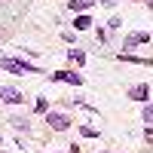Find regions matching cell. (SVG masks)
<instances>
[{
  "instance_id": "5b68a950",
  "label": "cell",
  "mask_w": 153,
  "mask_h": 153,
  "mask_svg": "<svg viewBox=\"0 0 153 153\" xmlns=\"http://www.w3.org/2000/svg\"><path fill=\"white\" fill-rule=\"evenodd\" d=\"M150 40V34L147 31H135V34H129L123 40V49H135V46H141V43H147Z\"/></svg>"
},
{
  "instance_id": "2e32d148",
  "label": "cell",
  "mask_w": 153,
  "mask_h": 153,
  "mask_svg": "<svg viewBox=\"0 0 153 153\" xmlns=\"http://www.w3.org/2000/svg\"><path fill=\"white\" fill-rule=\"evenodd\" d=\"M147 6H153V0H147Z\"/></svg>"
},
{
  "instance_id": "ba28073f",
  "label": "cell",
  "mask_w": 153,
  "mask_h": 153,
  "mask_svg": "<svg viewBox=\"0 0 153 153\" xmlns=\"http://www.w3.org/2000/svg\"><path fill=\"white\" fill-rule=\"evenodd\" d=\"M89 25H92V19H89V16H76V19H74V28H76V31H86Z\"/></svg>"
},
{
  "instance_id": "7c38bea8",
  "label": "cell",
  "mask_w": 153,
  "mask_h": 153,
  "mask_svg": "<svg viewBox=\"0 0 153 153\" xmlns=\"http://www.w3.org/2000/svg\"><path fill=\"white\" fill-rule=\"evenodd\" d=\"M80 132H83L86 138H98V129H92V126H80Z\"/></svg>"
},
{
  "instance_id": "9a60e30c",
  "label": "cell",
  "mask_w": 153,
  "mask_h": 153,
  "mask_svg": "<svg viewBox=\"0 0 153 153\" xmlns=\"http://www.w3.org/2000/svg\"><path fill=\"white\" fill-rule=\"evenodd\" d=\"M101 3H104V6H113V3H117V0H101Z\"/></svg>"
},
{
  "instance_id": "4fadbf2b",
  "label": "cell",
  "mask_w": 153,
  "mask_h": 153,
  "mask_svg": "<svg viewBox=\"0 0 153 153\" xmlns=\"http://www.w3.org/2000/svg\"><path fill=\"white\" fill-rule=\"evenodd\" d=\"M144 123L153 126V104H144Z\"/></svg>"
},
{
  "instance_id": "8fae6325",
  "label": "cell",
  "mask_w": 153,
  "mask_h": 153,
  "mask_svg": "<svg viewBox=\"0 0 153 153\" xmlns=\"http://www.w3.org/2000/svg\"><path fill=\"white\" fill-rule=\"evenodd\" d=\"M34 110H37V113H46V110H49V101H46V98H37Z\"/></svg>"
},
{
  "instance_id": "3957f363",
  "label": "cell",
  "mask_w": 153,
  "mask_h": 153,
  "mask_svg": "<svg viewBox=\"0 0 153 153\" xmlns=\"http://www.w3.org/2000/svg\"><path fill=\"white\" fill-rule=\"evenodd\" d=\"M49 80H55V83H74V86H80V83H83V76H80V74H71V71H55V74H49Z\"/></svg>"
},
{
  "instance_id": "5bb4252c",
  "label": "cell",
  "mask_w": 153,
  "mask_h": 153,
  "mask_svg": "<svg viewBox=\"0 0 153 153\" xmlns=\"http://www.w3.org/2000/svg\"><path fill=\"white\" fill-rule=\"evenodd\" d=\"M12 126H16V129H19V132H22V129H25V132H28V120H22V117H16V120H12Z\"/></svg>"
},
{
  "instance_id": "277c9868",
  "label": "cell",
  "mask_w": 153,
  "mask_h": 153,
  "mask_svg": "<svg viewBox=\"0 0 153 153\" xmlns=\"http://www.w3.org/2000/svg\"><path fill=\"white\" fill-rule=\"evenodd\" d=\"M46 123L52 126L55 132H65L68 126H71V117H65V113H46Z\"/></svg>"
},
{
  "instance_id": "6da1fadb",
  "label": "cell",
  "mask_w": 153,
  "mask_h": 153,
  "mask_svg": "<svg viewBox=\"0 0 153 153\" xmlns=\"http://www.w3.org/2000/svg\"><path fill=\"white\" fill-rule=\"evenodd\" d=\"M0 68L9 71V74H40V68L37 65H28V61H19V58H0Z\"/></svg>"
},
{
  "instance_id": "9c48e42d",
  "label": "cell",
  "mask_w": 153,
  "mask_h": 153,
  "mask_svg": "<svg viewBox=\"0 0 153 153\" xmlns=\"http://www.w3.org/2000/svg\"><path fill=\"white\" fill-rule=\"evenodd\" d=\"M68 58H71V61H76V65H83V61H86L83 49H68Z\"/></svg>"
},
{
  "instance_id": "7a4b0ae2",
  "label": "cell",
  "mask_w": 153,
  "mask_h": 153,
  "mask_svg": "<svg viewBox=\"0 0 153 153\" xmlns=\"http://www.w3.org/2000/svg\"><path fill=\"white\" fill-rule=\"evenodd\" d=\"M0 101H3V104H22L25 95L19 92L16 86H0Z\"/></svg>"
},
{
  "instance_id": "8992f818",
  "label": "cell",
  "mask_w": 153,
  "mask_h": 153,
  "mask_svg": "<svg viewBox=\"0 0 153 153\" xmlns=\"http://www.w3.org/2000/svg\"><path fill=\"white\" fill-rule=\"evenodd\" d=\"M129 98H132V101H144V104H147V98H150V86H147V83L132 86V89H129Z\"/></svg>"
},
{
  "instance_id": "52a82bcc",
  "label": "cell",
  "mask_w": 153,
  "mask_h": 153,
  "mask_svg": "<svg viewBox=\"0 0 153 153\" xmlns=\"http://www.w3.org/2000/svg\"><path fill=\"white\" fill-rule=\"evenodd\" d=\"M92 3H95V0H68V6H71L74 12H86Z\"/></svg>"
},
{
  "instance_id": "30bf717a",
  "label": "cell",
  "mask_w": 153,
  "mask_h": 153,
  "mask_svg": "<svg viewBox=\"0 0 153 153\" xmlns=\"http://www.w3.org/2000/svg\"><path fill=\"white\" fill-rule=\"evenodd\" d=\"M123 61H129V65H150V58H138V55H120Z\"/></svg>"
}]
</instances>
